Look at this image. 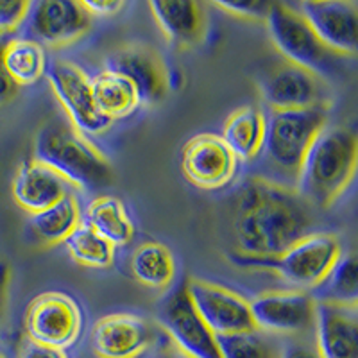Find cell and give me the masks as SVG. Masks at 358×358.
Returning <instances> with one entry per match:
<instances>
[{
	"instance_id": "cell-1",
	"label": "cell",
	"mask_w": 358,
	"mask_h": 358,
	"mask_svg": "<svg viewBox=\"0 0 358 358\" xmlns=\"http://www.w3.org/2000/svg\"><path fill=\"white\" fill-rule=\"evenodd\" d=\"M313 208L296 192L267 179L251 178L236 196L233 215L235 255L274 258L310 235Z\"/></svg>"
},
{
	"instance_id": "cell-2",
	"label": "cell",
	"mask_w": 358,
	"mask_h": 358,
	"mask_svg": "<svg viewBox=\"0 0 358 358\" xmlns=\"http://www.w3.org/2000/svg\"><path fill=\"white\" fill-rule=\"evenodd\" d=\"M358 142L350 127L326 126L310 145L301 171L297 176L296 192L312 208L334 204L355 176Z\"/></svg>"
},
{
	"instance_id": "cell-3",
	"label": "cell",
	"mask_w": 358,
	"mask_h": 358,
	"mask_svg": "<svg viewBox=\"0 0 358 358\" xmlns=\"http://www.w3.org/2000/svg\"><path fill=\"white\" fill-rule=\"evenodd\" d=\"M34 159L56 171L72 188L95 192L113 183L115 171L106 156L63 118L54 117L40 127Z\"/></svg>"
},
{
	"instance_id": "cell-4",
	"label": "cell",
	"mask_w": 358,
	"mask_h": 358,
	"mask_svg": "<svg viewBox=\"0 0 358 358\" xmlns=\"http://www.w3.org/2000/svg\"><path fill=\"white\" fill-rule=\"evenodd\" d=\"M326 127V111L319 108L296 111H271L265 118V136L262 143V179L281 187L296 188L297 176L310 145Z\"/></svg>"
},
{
	"instance_id": "cell-5",
	"label": "cell",
	"mask_w": 358,
	"mask_h": 358,
	"mask_svg": "<svg viewBox=\"0 0 358 358\" xmlns=\"http://www.w3.org/2000/svg\"><path fill=\"white\" fill-rule=\"evenodd\" d=\"M342 255L338 238L330 233H310L274 258H248L233 255V262L242 267L268 268L276 273L292 290L310 292L330 273Z\"/></svg>"
},
{
	"instance_id": "cell-6",
	"label": "cell",
	"mask_w": 358,
	"mask_h": 358,
	"mask_svg": "<svg viewBox=\"0 0 358 358\" xmlns=\"http://www.w3.org/2000/svg\"><path fill=\"white\" fill-rule=\"evenodd\" d=\"M265 22L274 47L290 65L299 66L315 78H331L342 70V57L326 49L296 8L273 2Z\"/></svg>"
},
{
	"instance_id": "cell-7",
	"label": "cell",
	"mask_w": 358,
	"mask_h": 358,
	"mask_svg": "<svg viewBox=\"0 0 358 358\" xmlns=\"http://www.w3.org/2000/svg\"><path fill=\"white\" fill-rule=\"evenodd\" d=\"M156 321L172 338V344L192 358H222L217 335L199 317L185 283L159 301Z\"/></svg>"
},
{
	"instance_id": "cell-8",
	"label": "cell",
	"mask_w": 358,
	"mask_h": 358,
	"mask_svg": "<svg viewBox=\"0 0 358 358\" xmlns=\"http://www.w3.org/2000/svg\"><path fill=\"white\" fill-rule=\"evenodd\" d=\"M83 312L76 299L63 292H43L36 296L25 313L27 338L65 351L79 338Z\"/></svg>"
},
{
	"instance_id": "cell-9",
	"label": "cell",
	"mask_w": 358,
	"mask_h": 358,
	"mask_svg": "<svg viewBox=\"0 0 358 358\" xmlns=\"http://www.w3.org/2000/svg\"><path fill=\"white\" fill-rule=\"evenodd\" d=\"M45 76L49 79L54 95L69 115V122L79 133L88 136L110 129L113 122L102 117L95 108L90 78L85 70L70 62L54 59L45 70Z\"/></svg>"
},
{
	"instance_id": "cell-10",
	"label": "cell",
	"mask_w": 358,
	"mask_h": 358,
	"mask_svg": "<svg viewBox=\"0 0 358 358\" xmlns=\"http://www.w3.org/2000/svg\"><path fill=\"white\" fill-rule=\"evenodd\" d=\"M27 40L47 47L76 43L90 31L92 17L78 0H38L29 6Z\"/></svg>"
},
{
	"instance_id": "cell-11",
	"label": "cell",
	"mask_w": 358,
	"mask_h": 358,
	"mask_svg": "<svg viewBox=\"0 0 358 358\" xmlns=\"http://www.w3.org/2000/svg\"><path fill=\"white\" fill-rule=\"evenodd\" d=\"M185 285L199 317L217 337L257 330L249 301L241 294L196 278L188 280Z\"/></svg>"
},
{
	"instance_id": "cell-12",
	"label": "cell",
	"mask_w": 358,
	"mask_h": 358,
	"mask_svg": "<svg viewBox=\"0 0 358 358\" xmlns=\"http://www.w3.org/2000/svg\"><path fill=\"white\" fill-rule=\"evenodd\" d=\"M249 306L258 331L297 335L313 330L315 301L310 292L273 290L255 297Z\"/></svg>"
},
{
	"instance_id": "cell-13",
	"label": "cell",
	"mask_w": 358,
	"mask_h": 358,
	"mask_svg": "<svg viewBox=\"0 0 358 358\" xmlns=\"http://www.w3.org/2000/svg\"><path fill=\"white\" fill-rule=\"evenodd\" d=\"M301 15L326 49L353 57L358 50V9L348 0H308L297 4Z\"/></svg>"
},
{
	"instance_id": "cell-14",
	"label": "cell",
	"mask_w": 358,
	"mask_h": 358,
	"mask_svg": "<svg viewBox=\"0 0 358 358\" xmlns=\"http://www.w3.org/2000/svg\"><path fill=\"white\" fill-rule=\"evenodd\" d=\"M106 70L122 73L138 88L142 104L155 106L169 92V72L159 52L145 43H127L106 57Z\"/></svg>"
},
{
	"instance_id": "cell-15",
	"label": "cell",
	"mask_w": 358,
	"mask_h": 358,
	"mask_svg": "<svg viewBox=\"0 0 358 358\" xmlns=\"http://www.w3.org/2000/svg\"><path fill=\"white\" fill-rule=\"evenodd\" d=\"M181 169L192 185L203 190H217L233 179L236 158L219 134L203 133L188 140L183 147Z\"/></svg>"
},
{
	"instance_id": "cell-16",
	"label": "cell",
	"mask_w": 358,
	"mask_h": 358,
	"mask_svg": "<svg viewBox=\"0 0 358 358\" xmlns=\"http://www.w3.org/2000/svg\"><path fill=\"white\" fill-rule=\"evenodd\" d=\"M155 331L134 313H110L92 328L90 346L99 358H136L151 346Z\"/></svg>"
},
{
	"instance_id": "cell-17",
	"label": "cell",
	"mask_w": 358,
	"mask_h": 358,
	"mask_svg": "<svg viewBox=\"0 0 358 358\" xmlns=\"http://www.w3.org/2000/svg\"><path fill=\"white\" fill-rule=\"evenodd\" d=\"M313 330L322 358H358L357 306L315 301Z\"/></svg>"
},
{
	"instance_id": "cell-18",
	"label": "cell",
	"mask_w": 358,
	"mask_h": 358,
	"mask_svg": "<svg viewBox=\"0 0 358 358\" xmlns=\"http://www.w3.org/2000/svg\"><path fill=\"white\" fill-rule=\"evenodd\" d=\"M273 111H296L321 106L322 86L319 78L296 65L278 66L262 86Z\"/></svg>"
},
{
	"instance_id": "cell-19",
	"label": "cell",
	"mask_w": 358,
	"mask_h": 358,
	"mask_svg": "<svg viewBox=\"0 0 358 358\" xmlns=\"http://www.w3.org/2000/svg\"><path fill=\"white\" fill-rule=\"evenodd\" d=\"M69 194H72V185L34 158L18 169L13 181V199L31 215L52 206Z\"/></svg>"
},
{
	"instance_id": "cell-20",
	"label": "cell",
	"mask_w": 358,
	"mask_h": 358,
	"mask_svg": "<svg viewBox=\"0 0 358 358\" xmlns=\"http://www.w3.org/2000/svg\"><path fill=\"white\" fill-rule=\"evenodd\" d=\"M152 17L163 36L179 49H190L201 43L204 36V13L197 2H149Z\"/></svg>"
},
{
	"instance_id": "cell-21",
	"label": "cell",
	"mask_w": 358,
	"mask_h": 358,
	"mask_svg": "<svg viewBox=\"0 0 358 358\" xmlns=\"http://www.w3.org/2000/svg\"><path fill=\"white\" fill-rule=\"evenodd\" d=\"M90 86L95 108L110 122L129 117L142 106L138 88L122 73L104 70L90 79Z\"/></svg>"
},
{
	"instance_id": "cell-22",
	"label": "cell",
	"mask_w": 358,
	"mask_h": 358,
	"mask_svg": "<svg viewBox=\"0 0 358 358\" xmlns=\"http://www.w3.org/2000/svg\"><path fill=\"white\" fill-rule=\"evenodd\" d=\"M265 136V117L258 108L244 106L233 111L224 124L220 138L236 159L249 162L260 155Z\"/></svg>"
},
{
	"instance_id": "cell-23",
	"label": "cell",
	"mask_w": 358,
	"mask_h": 358,
	"mask_svg": "<svg viewBox=\"0 0 358 358\" xmlns=\"http://www.w3.org/2000/svg\"><path fill=\"white\" fill-rule=\"evenodd\" d=\"M113 248L129 244L134 226L122 201L111 196L95 197L86 208V222Z\"/></svg>"
},
{
	"instance_id": "cell-24",
	"label": "cell",
	"mask_w": 358,
	"mask_h": 358,
	"mask_svg": "<svg viewBox=\"0 0 358 358\" xmlns=\"http://www.w3.org/2000/svg\"><path fill=\"white\" fill-rule=\"evenodd\" d=\"M29 224L43 244H62L81 224V208L73 194L29 217Z\"/></svg>"
},
{
	"instance_id": "cell-25",
	"label": "cell",
	"mask_w": 358,
	"mask_h": 358,
	"mask_svg": "<svg viewBox=\"0 0 358 358\" xmlns=\"http://www.w3.org/2000/svg\"><path fill=\"white\" fill-rule=\"evenodd\" d=\"M131 273L147 289H167L174 280L176 264L172 252L159 242H145L134 249Z\"/></svg>"
},
{
	"instance_id": "cell-26",
	"label": "cell",
	"mask_w": 358,
	"mask_h": 358,
	"mask_svg": "<svg viewBox=\"0 0 358 358\" xmlns=\"http://www.w3.org/2000/svg\"><path fill=\"white\" fill-rule=\"evenodd\" d=\"M313 301L334 303V305L357 306L358 301V265L353 252H342L330 273L313 290Z\"/></svg>"
},
{
	"instance_id": "cell-27",
	"label": "cell",
	"mask_w": 358,
	"mask_h": 358,
	"mask_svg": "<svg viewBox=\"0 0 358 358\" xmlns=\"http://www.w3.org/2000/svg\"><path fill=\"white\" fill-rule=\"evenodd\" d=\"M2 62L6 72L17 86L34 85L47 70L45 49L27 38H15L4 43Z\"/></svg>"
},
{
	"instance_id": "cell-28",
	"label": "cell",
	"mask_w": 358,
	"mask_h": 358,
	"mask_svg": "<svg viewBox=\"0 0 358 358\" xmlns=\"http://www.w3.org/2000/svg\"><path fill=\"white\" fill-rule=\"evenodd\" d=\"M66 251L73 262L83 267L106 268L115 260V248L101 235L90 228L88 224L81 222L73 229L72 235L65 241Z\"/></svg>"
},
{
	"instance_id": "cell-29",
	"label": "cell",
	"mask_w": 358,
	"mask_h": 358,
	"mask_svg": "<svg viewBox=\"0 0 358 358\" xmlns=\"http://www.w3.org/2000/svg\"><path fill=\"white\" fill-rule=\"evenodd\" d=\"M222 358H278L273 344L258 330L217 337Z\"/></svg>"
},
{
	"instance_id": "cell-30",
	"label": "cell",
	"mask_w": 358,
	"mask_h": 358,
	"mask_svg": "<svg viewBox=\"0 0 358 358\" xmlns=\"http://www.w3.org/2000/svg\"><path fill=\"white\" fill-rule=\"evenodd\" d=\"M271 4L273 2H264V0H252V2H244V0H222V2H215L213 6L226 13H231L235 17L265 20L268 9H271Z\"/></svg>"
},
{
	"instance_id": "cell-31",
	"label": "cell",
	"mask_w": 358,
	"mask_h": 358,
	"mask_svg": "<svg viewBox=\"0 0 358 358\" xmlns=\"http://www.w3.org/2000/svg\"><path fill=\"white\" fill-rule=\"evenodd\" d=\"M31 2L13 0V2H0V36L15 33L24 25L27 18Z\"/></svg>"
},
{
	"instance_id": "cell-32",
	"label": "cell",
	"mask_w": 358,
	"mask_h": 358,
	"mask_svg": "<svg viewBox=\"0 0 358 358\" xmlns=\"http://www.w3.org/2000/svg\"><path fill=\"white\" fill-rule=\"evenodd\" d=\"M20 358H69L65 351L56 350V348L38 344V342L25 338L20 346Z\"/></svg>"
},
{
	"instance_id": "cell-33",
	"label": "cell",
	"mask_w": 358,
	"mask_h": 358,
	"mask_svg": "<svg viewBox=\"0 0 358 358\" xmlns=\"http://www.w3.org/2000/svg\"><path fill=\"white\" fill-rule=\"evenodd\" d=\"M90 17H113L124 8L122 0H83Z\"/></svg>"
},
{
	"instance_id": "cell-34",
	"label": "cell",
	"mask_w": 358,
	"mask_h": 358,
	"mask_svg": "<svg viewBox=\"0 0 358 358\" xmlns=\"http://www.w3.org/2000/svg\"><path fill=\"white\" fill-rule=\"evenodd\" d=\"M278 358H322L319 355L317 348L305 344V342H289L283 350H281Z\"/></svg>"
},
{
	"instance_id": "cell-35",
	"label": "cell",
	"mask_w": 358,
	"mask_h": 358,
	"mask_svg": "<svg viewBox=\"0 0 358 358\" xmlns=\"http://www.w3.org/2000/svg\"><path fill=\"white\" fill-rule=\"evenodd\" d=\"M2 50H4V43L0 41V104L11 101L18 92V86L11 81L4 69V62H2Z\"/></svg>"
},
{
	"instance_id": "cell-36",
	"label": "cell",
	"mask_w": 358,
	"mask_h": 358,
	"mask_svg": "<svg viewBox=\"0 0 358 358\" xmlns=\"http://www.w3.org/2000/svg\"><path fill=\"white\" fill-rule=\"evenodd\" d=\"M9 281H11V268L6 262L0 260V315L4 312L6 299H8Z\"/></svg>"
},
{
	"instance_id": "cell-37",
	"label": "cell",
	"mask_w": 358,
	"mask_h": 358,
	"mask_svg": "<svg viewBox=\"0 0 358 358\" xmlns=\"http://www.w3.org/2000/svg\"><path fill=\"white\" fill-rule=\"evenodd\" d=\"M158 358H192V357H190V355L183 353V351H181V350H178V348H176L174 344H172L171 348H167V350H163L162 353H159Z\"/></svg>"
},
{
	"instance_id": "cell-38",
	"label": "cell",
	"mask_w": 358,
	"mask_h": 358,
	"mask_svg": "<svg viewBox=\"0 0 358 358\" xmlns=\"http://www.w3.org/2000/svg\"><path fill=\"white\" fill-rule=\"evenodd\" d=\"M0 358H4V357H2V355H0Z\"/></svg>"
}]
</instances>
